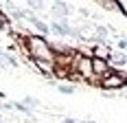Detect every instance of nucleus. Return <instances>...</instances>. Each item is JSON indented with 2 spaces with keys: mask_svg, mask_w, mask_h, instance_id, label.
<instances>
[{
  "mask_svg": "<svg viewBox=\"0 0 127 123\" xmlns=\"http://www.w3.org/2000/svg\"><path fill=\"white\" fill-rule=\"evenodd\" d=\"M53 31L57 35H75V29H70L66 22H57V20L53 22Z\"/></svg>",
  "mask_w": 127,
  "mask_h": 123,
  "instance_id": "nucleus-1",
  "label": "nucleus"
},
{
  "mask_svg": "<svg viewBox=\"0 0 127 123\" xmlns=\"http://www.w3.org/2000/svg\"><path fill=\"white\" fill-rule=\"evenodd\" d=\"M53 11H55V15H59V18H64V15L68 13V9H66V2H62V0H57V2H55V9H53Z\"/></svg>",
  "mask_w": 127,
  "mask_h": 123,
  "instance_id": "nucleus-2",
  "label": "nucleus"
},
{
  "mask_svg": "<svg viewBox=\"0 0 127 123\" xmlns=\"http://www.w3.org/2000/svg\"><path fill=\"white\" fill-rule=\"evenodd\" d=\"M53 86H57V84H53ZM57 88H59L62 92H66V95H72V92H75V88H72V86H66V84H62V86H57Z\"/></svg>",
  "mask_w": 127,
  "mask_h": 123,
  "instance_id": "nucleus-3",
  "label": "nucleus"
},
{
  "mask_svg": "<svg viewBox=\"0 0 127 123\" xmlns=\"http://www.w3.org/2000/svg\"><path fill=\"white\" fill-rule=\"evenodd\" d=\"M24 106H26V108H33V106H37V101L31 99V97H24Z\"/></svg>",
  "mask_w": 127,
  "mask_h": 123,
  "instance_id": "nucleus-4",
  "label": "nucleus"
},
{
  "mask_svg": "<svg viewBox=\"0 0 127 123\" xmlns=\"http://www.w3.org/2000/svg\"><path fill=\"white\" fill-rule=\"evenodd\" d=\"M96 35H99V37H105V35H107V31L101 26V29H96Z\"/></svg>",
  "mask_w": 127,
  "mask_h": 123,
  "instance_id": "nucleus-5",
  "label": "nucleus"
},
{
  "mask_svg": "<svg viewBox=\"0 0 127 123\" xmlns=\"http://www.w3.org/2000/svg\"><path fill=\"white\" fill-rule=\"evenodd\" d=\"M64 123H75V121L72 119H64Z\"/></svg>",
  "mask_w": 127,
  "mask_h": 123,
  "instance_id": "nucleus-6",
  "label": "nucleus"
},
{
  "mask_svg": "<svg viewBox=\"0 0 127 123\" xmlns=\"http://www.w3.org/2000/svg\"><path fill=\"white\" fill-rule=\"evenodd\" d=\"M0 60H4V55H2V51H0Z\"/></svg>",
  "mask_w": 127,
  "mask_h": 123,
  "instance_id": "nucleus-7",
  "label": "nucleus"
}]
</instances>
